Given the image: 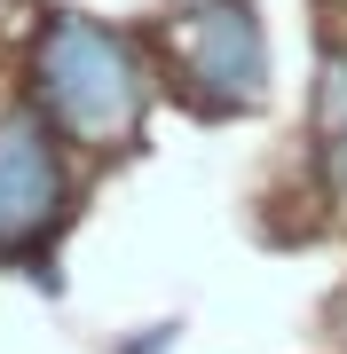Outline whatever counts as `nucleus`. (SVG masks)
Here are the masks:
<instances>
[{
  "label": "nucleus",
  "mask_w": 347,
  "mask_h": 354,
  "mask_svg": "<svg viewBox=\"0 0 347 354\" xmlns=\"http://www.w3.org/2000/svg\"><path fill=\"white\" fill-rule=\"evenodd\" d=\"M32 79H39L48 118H55L71 142H127V127L142 118L134 55L118 48L103 24H87V16H55V24H48Z\"/></svg>",
  "instance_id": "f257e3e1"
},
{
  "label": "nucleus",
  "mask_w": 347,
  "mask_h": 354,
  "mask_svg": "<svg viewBox=\"0 0 347 354\" xmlns=\"http://www.w3.org/2000/svg\"><path fill=\"white\" fill-rule=\"evenodd\" d=\"M181 64H190L206 111H244L269 87V48H260V24L244 0H197L181 16Z\"/></svg>",
  "instance_id": "f03ea898"
},
{
  "label": "nucleus",
  "mask_w": 347,
  "mask_h": 354,
  "mask_svg": "<svg viewBox=\"0 0 347 354\" xmlns=\"http://www.w3.org/2000/svg\"><path fill=\"white\" fill-rule=\"evenodd\" d=\"M64 221V165L39 118H0V252H32Z\"/></svg>",
  "instance_id": "7ed1b4c3"
},
{
  "label": "nucleus",
  "mask_w": 347,
  "mask_h": 354,
  "mask_svg": "<svg viewBox=\"0 0 347 354\" xmlns=\"http://www.w3.org/2000/svg\"><path fill=\"white\" fill-rule=\"evenodd\" d=\"M316 134H323V181L347 205V55H332L316 79Z\"/></svg>",
  "instance_id": "20e7f679"
}]
</instances>
